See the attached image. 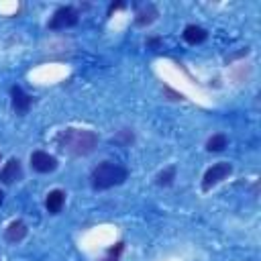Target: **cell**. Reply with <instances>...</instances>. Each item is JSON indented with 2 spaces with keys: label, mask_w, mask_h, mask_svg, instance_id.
<instances>
[{
  "label": "cell",
  "mask_w": 261,
  "mask_h": 261,
  "mask_svg": "<svg viewBox=\"0 0 261 261\" xmlns=\"http://www.w3.org/2000/svg\"><path fill=\"white\" fill-rule=\"evenodd\" d=\"M96 143H98L96 133L88 128H65L57 137L59 149L69 155H88L94 151Z\"/></svg>",
  "instance_id": "cell-1"
},
{
  "label": "cell",
  "mask_w": 261,
  "mask_h": 261,
  "mask_svg": "<svg viewBox=\"0 0 261 261\" xmlns=\"http://www.w3.org/2000/svg\"><path fill=\"white\" fill-rule=\"evenodd\" d=\"M128 171L114 161H102L98 167H94L92 171V186L96 190H108L112 186H118L126 179Z\"/></svg>",
  "instance_id": "cell-2"
},
{
  "label": "cell",
  "mask_w": 261,
  "mask_h": 261,
  "mask_svg": "<svg viewBox=\"0 0 261 261\" xmlns=\"http://www.w3.org/2000/svg\"><path fill=\"white\" fill-rule=\"evenodd\" d=\"M230 173H232L230 163H226V161L214 163V165H212V167H208V169H206V173H204V179H202V190H204V192H208L212 186L220 184V181H222V179H226Z\"/></svg>",
  "instance_id": "cell-3"
},
{
  "label": "cell",
  "mask_w": 261,
  "mask_h": 261,
  "mask_svg": "<svg viewBox=\"0 0 261 261\" xmlns=\"http://www.w3.org/2000/svg\"><path fill=\"white\" fill-rule=\"evenodd\" d=\"M75 22H77V12H75L71 6H61V8L55 10V14L51 16L49 27H51V29H67V27H73Z\"/></svg>",
  "instance_id": "cell-4"
},
{
  "label": "cell",
  "mask_w": 261,
  "mask_h": 261,
  "mask_svg": "<svg viewBox=\"0 0 261 261\" xmlns=\"http://www.w3.org/2000/svg\"><path fill=\"white\" fill-rule=\"evenodd\" d=\"M31 165L39 173H49V171H53L57 167V159L53 155L45 153V151H35L31 155Z\"/></svg>",
  "instance_id": "cell-5"
},
{
  "label": "cell",
  "mask_w": 261,
  "mask_h": 261,
  "mask_svg": "<svg viewBox=\"0 0 261 261\" xmlns=\"http://www.w3.org/2000/svg\"><path fill=\"white\" fill-rule=\"evenodd\" d=\"M22 177V169H20V161L18 159H8V163L2 167V171H0V179L4 181V184H14V181H18Z\"/></svg>",
  "instance_id": "cell-6"
},
{
  "label": "cell",
  "mask_w": 261,
  "mask_h": 261,
  "mask_svg": "<svg viewBox=\"0 0 261 261\" xmlns=\"http://www.w3.org/2000/svg\"><path fill=\"white\" fill-rule=\"evenodd\" d=\"M10 96H12V106H14V110H16L18 114H24V112L31 108V96H29L22 88L14 86V88L10 90Z\"/></svg>",
  "instance_id": "cell-7"
},
{
  "label": "cell",
  "mask_w": 261,
  "mask_h": 261,
  "mask_svg": "<svg viewBox=\"0 0 261 261\" xmlns=\"http://www.w3.org/2000/svg\"><path fill=\"white\" fill-rule=\"evenodd\" d=\"M6 241L8 243H18V241H22L24 237H27V224L22 222V220H14V222H10L8 224V228H6Z\"/></svg>",
  "instance_id": "cell-8"
},
{
  "label": "cell",
  "mask_w": 261,
  "mask_h": 261,
  "mask_svg": "<svg viewBox=\"0 0 261 261\" xmlns=\"http://www.w3.org/2000/svg\"><path fill=\"white\" fill-rule=\"evenodd\" d=\"M63 202H65V194H63L61 190H53V192H49V194H47L45 206H47V210H49L51 214H57V212L61 210Z\"/></svg>",
  "instance_id": "cell-9"
},
{
  "label": "cell",
  "mask_w": 261,
  "mask_h": 261,
  "mask_svg": "<svg viewBox=\"0 0 261 261\" xmlns=\"http://www.w3.org/2000/svg\"><path fill=\"white\" fill-rule=\"evenodd\" d=\"M206 37H208V33H206L202 27H196V24H188V27L184 29V39H186L190 45L202 43Z\"/></svg>",
  "instance_id": "cell-10"
},
{
  "label": "cell",
  "mask_w": 261,
  "mask_h": 261,
  "mask_svg": "<svg viewBox=\"0 0 261 261\" xmlns=\"http://www.w3.org/2000/svg\"><path fill=\"white\" fill-rule=\"evenodd\" d=\"M155 16H157V8H155L153 4H147L143 10H139V12H137L135 22H137L139 27H145V24H151V22L155 20Z\"/></svg>",
  "instance_id": "cell-11"
},
{
  "label": "cell",
  "mask_w": 261,
  "mask_h": 261,
  "mask_svg": "<svg viewBox=\"0 0 261 261\" xmlns=\"http://www.w3.org/2000/svg\"><path fill=\"white\" fill-rule=\"evenodd\" d=\"M226 143H228V141H226L224 135H212V137L208 139V143H206V149L216 153V151H222V149L226 147Z\"/></svg>",
  "instance_id": "cell-12"
},
{
  "label": "cell",
  "mask_w": 261,
  "mask_h": 261,
  "mask_svg": "<svg viewBox=\"0 0 261 261\" xmlns=\"http://www.w3.org/2000/svg\"><path fill=\"white\" fill-rule=\"evenodd\" d=\"M173 177H175V167H167V169H163V171L157 175V184H159V186H169Z\"/></svg>",
  "instance_id": "cell-13"
},
{
  "label": "cell",
  "mask_w": 261,
  "mask_h": 261,
  "mask_svg": "<svg viewBox=\"0 0 261 261\" xmlns=\"http://www.w3.org/2000/svg\"><path fill=\"white\" fill-rule=\"evenodd\" d=\"M2 196H4V194H2V190H0V204H2Z\"/></svg>",
  "instance_id": "cell-14"
}]
</instances>
